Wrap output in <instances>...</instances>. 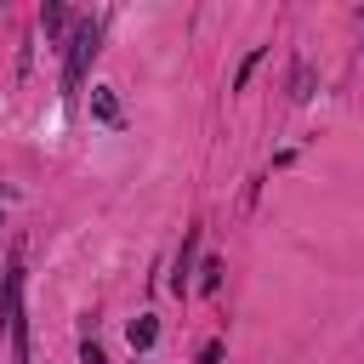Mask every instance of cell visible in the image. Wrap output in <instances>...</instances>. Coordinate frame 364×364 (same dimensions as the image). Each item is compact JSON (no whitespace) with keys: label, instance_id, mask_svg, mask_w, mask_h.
I'll return each instance as SVG.
<instances>
[{"label":"cell","instance_id":"6da1fadb","mask_svg":"<svg viewBox=\"0 0 364 364\" xmlns=\"http://www.w3.org/2000/svg\"><path fill=\"white\" fill-rule=\"evenodd\" d=\"M0 330L11 341V364H34L28 353V313H23V256L11 250L6 273H0Z\"/></svg>","mask_w":364,"mask_h":364},{"label":"cell","instance_id":"5b68a950","mask_svg":"<svg viewBox=\"0 0 364 364\" xmlns=\"http://www.w3.org/2000/svg\"><path fill=\"white\" fill-rule=\"evenodd\" d=\"M193 250H199V228H188V239H182V256H176V273H171V290H188V267H193Z\"/></svg>","mask_w":364,"mask_h":364},{"label":"cell","instance_id":"52a82bcc","mask_svg":"<svg viewBox=\"0 0 364 364\" xmlns=\"http://www.w3.org/2000/svg\"><path fill=\"white\" fill-rule=\"evenodd\" d=\"M40 23H46V34H51V40H63V34H68V11H63V6H46V11H40Z\"/></svg>","mask_w":364,"mask_h":364},{"label":"cell","instance_id":"9c48e42d","mask_svg":"<svg viewBox=\"0 0 364 364\" xmlns=\"http://www.w3.org/2000/svg\"><path fill=\"white\" fill-rule=\"evenodd\" d=\"M290 97H296V102H307V97H313V68H307V63H296V80H290Z\"/></svg>","mask_w":364,"mask_h":364},{"label":"cell","instance_id":"ba28073f","mask_svg":"<svg viewBox=\"0 0 364 364\" xmlns=\"http://www.w3.org/2000/svg\"><path fill=\"white\" fill-rule=\"evenodd\" d=\"M199 290H205V296H216V290H222V256H210V262L199 267Z\"/></svg>","mask_w":364,"mask_h":364},{"label":"cell","instance_id":"3957f363","mask_svg":"<svg viewBox=\"0 0 364 364\" xmlns=\"http://www.w3.org/2000/svg\"><path fill=\"white\" fill-rule=\"evenodd\" d=\"M125 341H131V353H154V341H159V318H154V313H136V318L125 324Z\"/></svg>","mask_w":364,"mask_h":364},{"label":"cell","instance_id":"7a4b0ae2","mask_svg":"<svg viewBox=\"0 0 364 364\" xmlns=\"http://www.w3.org/2000/svg\"><path fill=\"white\" fill-rule=\"evenodd\" d=\"M97 40H102V23H97V17H80V23H74V34H68V63H63V97H74V91L85 85V68H91V57H97Z\"/></svg>","mask_w":364,"mask_h":364},{"label":"cell","instance_id":"7c38bea8","mask_svg":"<svg viewBox=\"0 0 364 364\" xmlns=\"http://www.w3.org/2000/svg\"><path fill=\"white\" fill-rule=\"evenodd\" d=\"M0 228H6V216H0Z\"/></svg>","mask_w":364,"mask_h":364},{"label":"cell","instance_id":"277c9868","mask_svg":"<svg viewBox=\"0 0 364 364\" xmlns=\"http://www.w3.org/2000/svg\"><path fill=\"white\" fill-rule=\"evenodd\" d=\"M91 119H102V125H119L125 119V108H119V97L108 85H91Z\"/></svg>","mask_w":364,"mask_h":364},{"label":"cell","instance_id":"30bf717a","mask_svg":"<svg viewBox=\"0 0 364 364\" xmlns=\"http://www.w3.org/2000/svg\"><path fill=\"white\" fill-rule=\"evenodd\" d=\"M80 364H108V358H102V347H97V341H85V347H80Z\"/></svg>","mask_w":364,"mask_h":364},{"label":"cell","instance_id":"8fae6325","mask_svg":"<svg viewBox=\"0 0 364 364\" xmlns=\"http://www.w3.org/2000/svg\"><path fill=\"white\" fill-rule=\"evenodd\" d=\"M222 358H228V347H222V341H210V347L199 353V364H222Z\"/></svg>","mask_w":364,"mask_h":364},{"label":"cell","instance_id":"8992f818","mask_svg":"<svg viewBox=\"0 0 364 364\" xmlns=\"http://www.w3.org/2000/svg\"><path fill=\"white\" fill-rule=\"evenodd\" d=\"M262 57H267V46H250V51H245V63H239V74H233V91H245V85H250V74H256V63H262Z\"/></svg>","mask_w":364,"mask_h":364}]
</instances>
